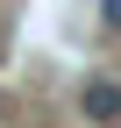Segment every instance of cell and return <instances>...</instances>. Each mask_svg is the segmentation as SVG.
I'll return each instance as SVG.
<instances>
[{"label": "cell", "mask_w": 121, "mask_h": 128, "mask_svg": "<svg viewBox=\"0 0 121 128\" xmlns=\"http://www.w3.org/2000/svg\"><path fill=\"white\" fill-rule=\"evenodd\" d=\"M78 114H86V121H100V128H121V78H86Z\"/></svg>", "instance_id": "cell-1"}, {"label": "cell", "mask_w": 121, "mask_h": 128, "mask_svg": "<svg viewBox=\"0 0 121 128\" xmlns=\"http://www.w3.org/2000/svg\"><path fill=\"white\" fill-rule=\"evenodd\" d=\"M100 14H107V28H121V0H107V7H100Z\"/></svg>", "instance_id": "cell-2"}]
</instances>
